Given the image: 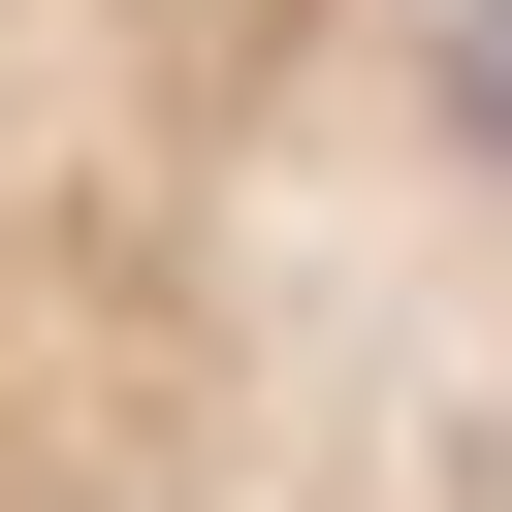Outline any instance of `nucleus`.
I'll use <instances>...</instances> for the list:
<instances>
[{"label": "nucleus", "instance_id": "f257e3e1", "mask_svg": "<svg viewBox=\"0 0 512 512\" xmlns=\"http://www.w3.org/2000/svg\"><path fill=\"white\" fill-rule=\"evenodd\" d=\"M0 512H512V0H0Z\"/></svg>", "mask_w": 512, "mask_h": 512}]
</instances>
